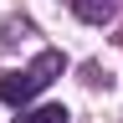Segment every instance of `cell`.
Segmentation results:
<instances>
[{
	"label": "cell",
	"mask_w": 123,
	"mask_h": 123,
	"mask_svg": "<svg viewBox=\"0 0 123 123\" xmlns=\"http://www.w3.org/2000/svg\"><path fill=\"white\" fill-rule=\"evenodd\" d=\"M62 67H67V56H62V51H41V56L31 62L26 72H10V77H0V103H10V108L31 103L41 87H51L56 77H62Z\"/></svg>",
	"instance_id": "6da1fadb"
},
{
	"label": "cell",
	"mask_w": 123,
	"mask_h": 123,
	"mask_svg": "<svg viewBox=\"0 0 123 123\" xmlns=\"http://www.w3.org/2000/svg\"><path fill=\"white\" fill-rule=\"evenodd\" d=\"M15 123H67V108H62V103H46V108H31V113H21Z\"/></svg>",
	"instance_id": "3957f363"
},
{
	"label": "cell",
	"mask_w": 123,
	"mask_h": 123,
	"mask_svg": "<svg viewBox=\"0 0 123 123\" xmlns=\"http://www.w3.org/2000/svg\"><path fill=\"white\" fill-rule=\"evenodd\" d=\"M67 5L82 15L87 26H103V21H113V15H118V0H67Z\"/></svg>",
	"instance_id": "7a4b0ae2"
}]
</instances>
